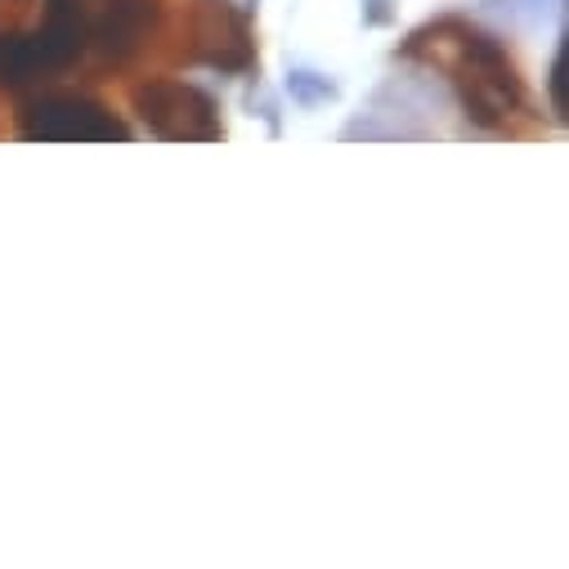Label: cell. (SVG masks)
Returning <instances> with one entry per match:
<instances>
[{"label":"cell","instance_id":"cell-4","mask_svg":"<svg viewBox=\"0 0 569 569\" xmlns=\"http://www.w3.org/2000/svg\"><path fill=\"white\" fill-rule=\"evenodd\" d=\"M19 134L23 139H46V144H72V139H86V144H126L130 126L103 108L90 94H72V90H50L23 103L19 112Z\"/></svg>","mask_w":569,"mask_h":569},{"label":"cell","instance_id":"cell-6","mask_svg":"<svg viewBox=\"0 0 569 569\" xmlns=\"http://www.w3.org/2000/svg\"><path fill=\"white\" fill-rule=\"evenodd\" d=\"M288 94L301 108H319V103H332L337 99V81H328L323 72H310V68H292L288 72Z\"/></svg>","mask_w":569,"mask_h":569},{"label":"cell","instance_id":"cell-5","mask_svg":"<svg viewBox=\"0 0 569 569\" xmlns=\"http://www.w3.org/2000/svg\"><path fill=\"white\" fill-rule=\"evenodd\" d=\"M130 103L134 112L144 117V126L158 134V139H224V126H220V108L207 90L189 86V81H176V77H144L130 86Z\"/></svg>","mask_w":569,"mask_h":569},{"label":"cell","instance_id":"cell-9","mask_svg":"<svg viewBox=\"0 0 569 569\" xmlns=\"http://www.w3.org/2000/svg\"><path fill=\"white\" fill-rule=\"evenodd\" d=\"M23 14H28V6H23V0H0V32L19 28V23H23Z\"/></svg>","mask_w":569,"mask_h":569},{"label":"cell","instance_id":"cell-8","mask_svg":"<svg viewBox=\"0 0 569 569\" xmlns=\"http://www.w3.org/2000/svg\"><path fill=\"white\" fill-rule=\"evenodd\" d=\"M395 19V0H368V10H363V23L368 28H381Z\"/></svg>","mask_w":569,"mask_h":569},{"label":"cell","instance_id":"cell-1","mask_svg":"<svg viewBox=\"0 0 569 569\" xmlns=\"http://www.w3.org/2000/svg\"><path fill=\"white\" fill-rule=\"evenodd\" d=\"M403 59L449 72L462 112L485 130H511V121L529 108L525 81L498 37L467 19L426 23L403 41Z\"/></svg>","mask_w":569,"mask_h":569},{"label":"cell","instance_id":"cell-3","mask_svg":"<svg viewBox=\"0 0 569 569\" xmlns=\"http://www.w3.org/2000/svg\"><path fill=\"white\" fill-rule=\"evenodd\" d=\"M167 14V0H90L86 63L103 77L130 72L149 59V50H162Z\"/></svg>","mask_w":569,"mask_h":569},{"label":"cell","instance_id":"cell-2","mask_svg":"<svg viewBox=\"0 0 569 569\" xmlns=\"http://www.w3.org/2000/svg\"><path fill=\"white\" fill-rule=\"evenodd\" d=\"M162 50L176 63H207L220 72H247L256 63L251 19L233 0H180L167 14Z\"/></svg>","mask_w":569,"mask_h":569},{"label":"cell","instance_id":"cell-7","mask_svg":"<svg viewBox=\"0 0 569 569\" xmlns=\"http://www.w3.org/2000/svg\"><path fill=\"white\" fill-rule=\"evenodd\" d=\"M565 59H569V50L560 46L556 59H551V81H547V86H551V108H556V117L569 112V99H565Z\"/></svg>","mask_w":569,"mask_h":569}]
</instances>
